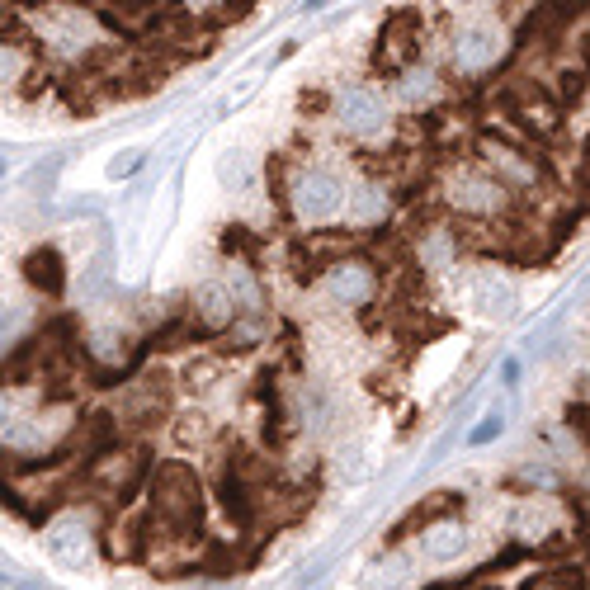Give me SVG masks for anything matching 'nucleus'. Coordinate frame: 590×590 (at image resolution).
I'll list each match as a JSON object with an SVG mask.
<instances>
[{"label": "nucleus", "instance_id": "nucleus-1", "mask_svg": "<svg viewBox=\"0 0 590 590\" xmlns=\"http://www.w3.org/2000/svg\"><path fill=\"white\" fill-rule=\"evenodd\" d=\"M152 506H156V515L175 529V534L199 529V520H203L199 472L185 468V463H161L156 477H152Z\"/></svg>", "mask_w": 590, "mask_h": 590}, {"label": "nucleus", "instance_id": "nucleus-2", "mask_svg": "<svg viewBox=\"0 0 590 590\" xmlns=\"http://www.w3.org/2000/svg\"><path fill=\"white\" fill-rule=\"evenodd\" d=\"M449 203H454L458 213H468V218H491V213L506 208V185L491 170L463 166L449 175Z\"/></svg>", "mask_w": 590, "mask_h": 590}, {"label": "nucleus", "instance_id": "nucleus-3", "mask_svg": "<svg viewBox=\"0 0 590 590\" xmlns=\"http://www.w3.org/2000/svg\"><path fill=\"white\" fill-rule=\"evenodd\" d=\"M288 203H293V213L303 222H321V218H331L340 203V185L326 175L321 166H307L293 175V185H288Z\"/></svg>", "mask_w": 590, "mask_h": 590}, {"label": "nucleus", "instance_id": "nucleus-4", "mask_svg": "<svg viewBox=\"0 0 590 590\" xmlns=\"http://www.w3.org/2000/svg\"><path fill=\"white\" fill-rule=\"evenodd\" d=\"M336 118L345 133L373 137V133H383V123H388V100L373 85H350V90H340Z\"/></svg>", "mask_w": 590, "mask_h": 590}, {"label": "nucleus", "instance_id": "nucleus-5", "mask_svg": "<svg viewBox=\"0 0 590 590\" xmlns=\"http://www.w3.org/2000/svg\"><path fill=\"white\" fill-rule=\"evenodd\" d=\"M515 303H520V293H515V279L501 270H477L468 284V307L472 317L482 321H506L510 312H515Z\"/></svg>", "mask_w": 590, "mask_h": 590}, {"label": "nucleus", "instance_id": "nucleus-6", "mask_svg": "<svg viewBox=\"0 0 590 590\" xmlns=\"http://www.w3.org/2000/svg\"><path fill=\"white\" fill-rule=\"evenodd\" d=\"M416 34H421V19L411 15V10L392 15L383 38H378V67L392 71V76H406V71H411V57H416V48H421Z\"/></svg>", "mask_w": 590, "mask_h": 590}, {"label": "nucleus", "instance_id": "nucleus-7", "mask_svg": "<svg viewBox=\"0 0 590 590\" xmlns=\"http://www.w3.org/2000/svg\"><path fill=\"white\" fill-rule=\"evenodd\" d=\"M510 118L520 128H529V133L553 137L557 123H562V104L548 90H539V85H524V90H510Z\"/></svg>", "mask_w": 590, "mask_h": 590}, {"label": "nucleus", "instance_id": "nucleus-8", "mask_svg": "<svg viewBox=\"0 0 590 590\" xmlns=\"http://www.w3.org/2000/svg\"><path fill=\"white\" fill-rule=\"evenodd\" d=\"M501 57V34L491 24H463L454 38V67L458 71H487Z\"/></svg>", "mask_w": 590, "mask_h": 590}, {"label": "nucleus", "instance_id": "nucleus-9", "mask_svg": "<svg viewBox=\"0 0 590 590\" xmlns=\"http://www.w3.org/2000/svg\"><path fill=\"white\" fill-rule=\"evenodd\" d=\"M482 152H487L491 175H496L501 185L529 189L534 180H539V166H534V161H529L520 147H510V142H496V137H487V142H482Z\"/></svg>", "mask_w": 590, "mask_h": 590}, {"label": "nucleus", "instance_id": "nucleus-10", "mask_svg": "<svg viewBox=\"0 0 590 590\" xmlns=\"http://www.w3.org/2000/svg\"><path fill=\"white\" fill-rule=\"evenodd\" d=\"M48 553L62 562V567H85L90 557V529L81 520H62L48 529Z\"/></svg>", "mask_w": 590, "mask_h": 590}, {"label": "nucleus", "instance_id": "nucleus-11", "mask_svg": "<svg viewBox=\"0 0 590 590\" xmlns=\"http://www.w3.org/2000/svg\"><path fill=\"white\" fill-rule=\"evenodd\" d=\"M137 477H142V458L137 454H109L95 463V487L104 496H128L137 487Z\"/></svg>", "mask_w": 590, "mask_h": 590}, {"label": "nucleus", "instance_id": "nucleus-12", "mask_svg": "<svg viewBox=\"0 0 590 590\" xmlns=\"http://www.w3.org/2000/svg\"><path fill=\"white\" fill-rule=\"evenodd\" d=\"M421 548L430 562H454V557L468 553V529L458 520H444V524H430L421 534Z\"/></svg>", "mask_w": 590, "mask_h": 590}, {"label": "nucleus", "instance_id": "nucleus-13", "mask_svg": "<svg viewBox=\"0 0 590 590\" xmlns=\"http://www.w3.org/2000/svg\"><path fill=\"white\" fill-rule=\"evenodd\" d=\"M194 317H199L208 331H222V326L236 317L232 293H227L222 284H213V279H208V284H199V288H194Z\"/></svg>", "mask_w": 590, "mask_h": 590}, {"label": "nucleus", "instance_id": "nucleus-14", "mask_svg": "<svg viewBox=\"0 0 590 590\" xmlns=\"http://www.w3.org/2000/svg\"><path fill=\"white\" fill-rule=\"evenodd\" d=\"M510 529H515L520 539H548L557 529V510L548 506V501H524V506H515V515H510Z\"/></svg>", "mask_w": 590, "mask_h": 590}, {"label": "nucleus", "instance_id": "nucleus-15", "mask_svg": "<svg viewBox=\"0 0 590 590\" xmlns=\"http://www.w3.org/2000/svg\"><path fill=\"white\" fill-rule=\"evenodd\" d=\"M331 293H336L340 303H369L373 298V274L364 270V265H350V260H345V265H336V270H331Z\"/></svg>", "mask_w": 590, "mask_h": 590}, {"label": "nucleus", "instance_id": "nucleus-16", "mask_svg": "<svg viewBox=\"0 0 590 590\" xmlns=\"http://www.w3.org/2000/svg\"><path fill=\"white\" fill-rule=\"evenodd\" d=\"M345 213H350V222L388 218V194L378 185H369V180H359V185H350V194H345Z\"/></svg>", "mask_w": 590, "mask_h": 590}, {"label": "nucleus", "instance_id": "nucleus-17", "mask_svg": "<svg viewBox=\"0 0 590 590\" xmlns=\"http://www.w3.org/2000/svg\"><path fill=\"white\" fill-rule=\"evenodd\" d=\"M406 581H411V562L402 553L378 557L369 572H364V590H402Z\"/></svg>", "mask_w": 590, "mask_h": 590}, {"label": "nucleus", "instance_id": "nucleus-18", "mask_svg": "<svg viewBox=\"0 0 590 590\" xmlns=\"http://www.w3.org/2000/svg\"><path fill=\"white\" fill-rule=\"evenodd\" d=\"M24 279L34 288H43V293H57V288H62V255L48 251V246H38V251L24 260Z\"/></svg>", "mask_w": 590, "mask_h": 590}, {"label": "nucleus", "instance_id": "nucleus-19", "mask_svg": "<svg viewBox=\"0 0 590 590\" xmlns=\"http://www.w3.org/2000/svg\"><path fill=\"white\" fill-rule=\"evenodd\" d=\"M218 180L227 194H246L255 180V166H251V156L246 152H227L222 156V166H218Z\"/></svg>", "mask_w": 590, "mask_h": 590}, {"label": "nucleus", "instance_id": "nucleus-20", "mask_svg": "<svg viewBox=\"0 0 590 590\" xmlns=\"http://www.w3.org/2000/svg\"><path fill=\"white\" fill-rule=\"evenodd\" d=\"M397 85H402V100L421 104L425 95L435 90V71H430V67H411V71H406V76H402V81H397Z\"/></svg>", "mask_w": 590, "mask_h": 590}, {"label": "nucleus", "instance_id": "nucleus-21", "mask_svg": "<svg viewBox=\"0 0 590 590\" xmlns=\"http://www.w3.org/2000/svg\"><path fill=\"white\" fill-rule=\"evenodd\" d=\"M227 293H232V303L246 307V312H255V307H260V288H255L251 270H236L232 279H227Z\"/></svg>", "mask_w": 590, "mask_h": 590}, {"label": "nucleus", "instance_id": "nucleus-22", "mask_svg": "<svg viewBox=\"0 0 590 590\" xmlns=\"http://www.w3.org/2000/svg\"><path fill=\"white\" fill-rule=\"evenodd\" d=\"M501 430H506V416H501V411H491V416H482V421L472 425L468 444H472V449H482V444H491V439L501 435Z\"/></svg>", "mask_w": 590, "mask_h": 590}, {"label": "nucleus", "instance_id": "nucleus-23", "mask_svg": "<svg viewBox=\"0 0 590 590\" xmlns=\"http://www.w3.org/2000/svg\"><path fill=\"white\" fill-rule=\"evenodd\" d=\"M137 161H142V152L137 147H128V152H118L114 161H109V180H123V175H133Z\"/></svg>", "mask_w": 590, "mask_h": 590}, {"label": "nucleus", "instance_id": "nucleus-24", "mask_svg": "<svg viewBox=\"0 0 590 590\" xmlns=\"http://www.w3.org/2000/svg\"><path fill=\"white\" fill-rule=\"evenodd\" d=\"M175 435L185 439V444H194V439H203V435H208V421L189 411V416H180V430H175Z\"/></svg>", "mask_w": 590, "mask_h": 590}, {"label": "nucleus", "instance_id": "nucleus-25", "mask_svg": "<svg viewBox=\"0 0 590 590\" xmlns=\"http://www.w3.org/2000/svg\"><path fill=\"white\" fill-rule=\"evenodd\" d=\"M581 85H586V76H581V71H567V76H562V100H581Z\"/></svg>", "mask_w": 590, "mask_h": 590}, {"label": "nucleus", "instance_id": "nucleus-26", "mask_svg": "<svg viewBox=\"0 0 590 590\" xmlns=\"http://www.w3.org/2000/svg\"><path fill=\"white\" fill-rule=\"evenodd\" d=\"M581 185L590 189V137H586V152H581Z\"/></svg>", "mask_w": 590, "mask_h": 590}, {"label": "nucleus", "instance_id": "nucleus-27", "mask_svg": "<svg viewBox=\"0 0 590 590\" xmlns=\"http://www.w3.org/2000/svg\"><path fill=\"white\" fill-rule=\"evenodd\" d=\"M529 590H576L572 581H539V586H529Z\"/></svg>", "mask_w": 590, "mask_h": 590}, {"label": "nucleus", "instance_id": "nucleus-28", "mask_svg": "<svg viewBox=\"0 0 590 590\" xmlns=\"http://www.w3.org/2000/svg\"><path fill=\"white\" fill-rule=\"evenodd\" d=\"M586 71H590V48H586Z\"/></svg>", "mask_w": 590, "mask_h": 590}]
</instances>
